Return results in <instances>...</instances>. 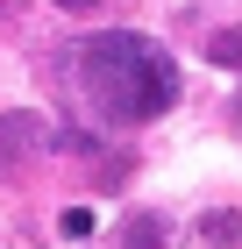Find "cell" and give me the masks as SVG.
<instances>
[{"label":"cell","mask_w":242,"mask_h":249,"mask_svg":"<svg viewBox=\"0 0 242 249\" xmlns=\"http://www.w3.org/2000/svg\"><path fill=\"white\" fill-rule=\"evenodd\" d=\"M200 235L214 249H235L242 242V213H228V207H214V213H200Z\"/></svg>","instance_id":"277c9868"},{"label":"cell","mask_w":242,"mask_h":249,"mask_svg":"<svg viewBox=\"0 0 242 249\" xmlns=\"http://www.w3.org/2000/svg\"><path fill=\"white\" fill-rule=\"evenodd\" d=\"M114 249H164V213H129L121 228H114Z\"/></svg>","instance_id":"3957f363"},{"label":"cell","mask_w":242,"mask_h":249,"mask_svg":"<svg viewBox=\"0 0 242 249\" xmlns=\"http://www.w3.org/2000/svg\"><path fill=\"white\" fill-rule=\"evenodd\" d=\"M57 7H72V15H93V7H100V0H57Z\"/></svg>","instance_id":"52a82bcc"},{"label":"cell","mask_w":242,"mask_h":249,"mask_svg":"<svg viewBox=\"0 0 242 249\" xmlns=\"http://www.w3.org/2000/svg\"><path fill=\"white\" fill-rule=\"evenodd\" d=\"M206 57H214V64H242V36H214Z\"/></svg>","instance_id":"5b68a950"},{"label":"cell","mask_w":242,"mask_h":249,"mask_svg":"<svg viewBox=\"0 0 242 249\" xmlns=\"http://www.w3.org/2000/svg\"><path fill=\"white\" fill-rule=\"evenodd\" d=\"M57 228H64V235H93V213H86V207H64V221H57Z\"/></svg>","instance_id":"8992f818"},{"label":"cell","mask_w":242,"mask_h":249,"mask_svg":"<svg viewBox=\"0 0 242 249\" xmlns=\"http://www.w3.org/2000/svg\"><path fill=\"white\" fill-rule=\"evenodd\" d=\"M50 150V121L15 107V114H0V178H29Z\"/></svg>","instance_id":"7a4b0ae2"},{"label":"cell","mask_w":242,"mask_h":249,"mask_svg":"<svg viewBox=\"0 0 242 249\" xmlns=\"http://www.w3.org/2000/svg\"><path fill=\"white\" fill-rule=\"evenodd\" d=\"M72 78L86 107L114 128H135V121H157L171 114V100H178V57H171L164 43L135 36V29H100L72 50Z\"/></svg>","instance_id":"6da1fadb"}]
</instances>
